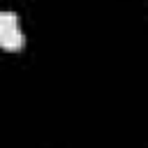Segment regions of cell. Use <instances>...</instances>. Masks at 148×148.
I'll use <instances>...</instances> for the list:
<instances>
[{
	"label": "cell",
	"instance_id": "cell-2",
	"mask_svg": "<svg viewBox=\"0 0 148 148\" xmlns=\"http://www.w3.org/2000/svg\"><path fill=\"white\" fill-rule=\"evenodd\" d=\"M16 28H18V16L14 12H0V35L16 30Z\"/></svg>",
	"mask_w": 148,
	"mask_h": 148
},
{
	"label": "cell",
	"instance_id": "cell-1",
	"mask_svg": "<svg viewBox=\"0 0 148 148\" xmlns=\"http://www.w3.org/2000/svg\"><path fill=\"white\" fill-rule=\"evenodd\" d=\"M23 44H25V37L18 28L0 35V49H5V51H18V49H23Z\"/></svg>",
	"mask_w": 148,
	"mask_h": 148
}]
</instances>
